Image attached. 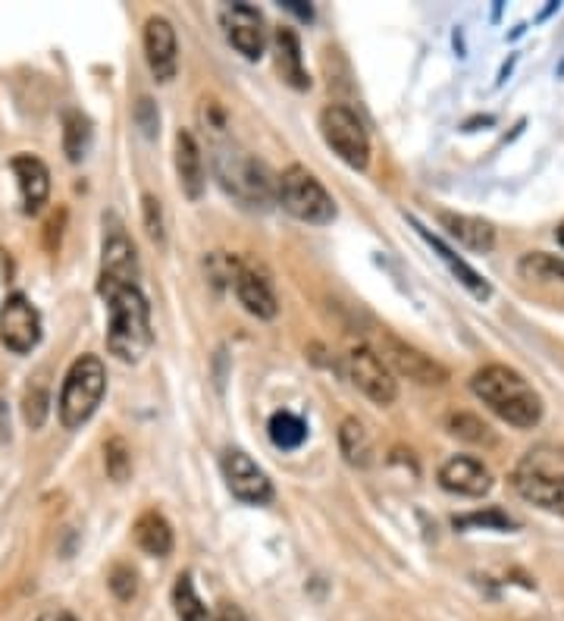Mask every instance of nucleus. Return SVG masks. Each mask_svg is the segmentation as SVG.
<instances>
[{
	"label": "nucleus",
	"mask_w": 564,
	"mask_h": 621,
	"mask_svg": "<svg viewBox=\"0 0 564 621\" xmlns=\"http://www.w3.org/2000/svg\"><path fill=\"white\" fill-rule=\"evenodd\" d=\"M145 229L154 243H163V208L154 195H145Z\"/></svg>",
	"instance_id": "33"
},
{
	"label": "nucleus",
	"mask_w": 564,
	"mask_h": 621,
	"mask_svg": "<svg viewBox=\"0 0 564 621\" xmlns=\"http://www.w3.org/2000/svg\"><path fill=\"white\" fill-rule=\"evenodd\" d=\"M323 141L349 163L351 170H364L371 163V138L364 123L354 116V110L346 104H329L321 113Z\"/></svg>",
	"instance_id": "7"
},
{
	"label": "nucleus",
	"mask_w": 564,
	"mask_h": 621,
	"mask_svg": "<svg viewBox=\"0 0 564 621\" xmlns=\"http://www.w3.org/2000/svg\"><path fill=\"white\" fill-rule=\"evenodd\" d=\"M23 418H26V424L32 431H38L41 424H45V418H48V393L41 389V386H35V389H28L26 399H23Z\"/></svg>",
	"instance_id": "31"
},
{
	"label": "nucleus",
	"mask_w": 564,
	"mask_h": 621,
	"mask_svg": "<svg viewBox=\"0 0 564 621\" xmlns=\"http://www.w3.org/2000/svg\"><path fill=\"white\" fill-rule=\"evenodd\" d=\"M283 7H286V10H292V13L301 16L304 23H308V20H314V10H311V7H304V0H283Z\"/></svg>",
	"instance_id": "36"
},
{
	"label": "nucleus",
	"mask_w": 564,
	"mask_h": 621,
	"mask_svg": "<svg viewBox=\"0 0 564 621\" xmlns=\"http://www.w3.org/2000/svg\"><path fill=\"white\" fill-rule=\"evenodd\" d=\"M135 120H138V126L145 129V136L154 138L161 116H158V110H154V101H151V98H141V101H138V108H135Z\"/></svg>",
	"instance_id": "34"
},
{
	"label": "nucleus",
	"mask_w": 564,
	"mask_h": 621,
	"mask_svg": "<svg viewBox=\"0 0 564 621\" xmlns=\"http://www.w3.org/2000/svg\"><path fill=\"white\" fill-rule=\"evenodd\" d=\"M446 427H449V433H455L458 439H467V443H489V427H486L480 418H474V414H467V411L449 414Z\"/></svg>",
	"instance_id": "29"
},
{
	"label": "nucleus",
	"mask_w": 564,
	"mask_h": 621,
	"mask_svg": "<svg viewBox=\"0 0 564 621\" xmlns=\"http://www.w3.org/2000/svg\"><path fill=\"white\" fill-rule=\"evenodd\" d=\"M108 393V371H104V361L98 355H82L73 361V368L66 371L63 380V389H60V424L66 431H76L82 427Z\"/></svg>",
	"instance_id": "4"
},
{
	"label": "nucleus",
	"mask_w": 564,
	"mask_h": 621,
	"mask_svg": "<svg viewBox=\"0 0 564 621\" xmlns=\"http://www.w3.org/2000/svg\"><path fill=\"white\" fill-rule=\"evenodd\" d=\"M233 286H236V296H239V301H242L248 314H254V318H261V321L276 318L279 305H276L273 286H270V280L264 273H258L254 268H236Z\"/></svg>",
	"instance_id": "17"
},
{
	"label": "nucleus",
	"mask_w": 564,
	"mask_h": 621,
	"mask_svg": "<svg viewBox=\"0 0 564 621\" xmlns=\"http://www.w3.org/2000/svg\"><path fill=\"white\" fill-rule=\"evenodd\" d=\"M379 343H383V355H379V358H383L386 368H392L396 374L414 380V383H421V386H442V383L449 380V371H446L436 358H430L427 351L408 346L396 333H386V330H383Z\"/></svg>",
	"instance_id": "9"
},
{
	"label": "nucleus",
	"mask_w": 564,
	"mask_h": 621,
	"mask_svg": "<svg viewBox=\"0 0 564 621\" xmlns=\"http://www.w3.org/2000/svg\"><path fill=\"white\" fill-rule=\"evenodd\" d=\"M63 220H66V214L60 211V214L51 216V220H48V226H45V229H48V251H57V248H60V229H63Z\"/></svg>",
	"instance_id": "35"
},
{
	"label": "nucleus",
	"mask_w": 564,
	"mask_h": 621,
	"mask_svg": "<svg viewBox=\"0 0 564 621\" xmlns=\"http://www.w3.org/2000/svg\"><path fill=\"white\" fill-rule=\"evenodd\" d=\"M110 591L116 594V599L129 603L138 594V574L129 566H113L110 568Z\"/></svg>",
	"instance_id": "32"
},
{
	"label": "nucleus",
	"mask_w": 564,
	"mask_h": 621,
	"mask_svg": "<svg viewBox=\"0 0 564 621\" xmlns=\"http://www.w3.org/2000/svg\"><path fill=\"white\" fill-rule=\"evenodd\" d=\"M173 606H176V619L179 621H208V606L201 603V596L195 594L191 574H179L176 577Z\"/></svg>",
	"instance_id": "27"
},
{
	"label": "nucleus",
	"mask_w": 564,
	"mask_h": 621,
	"mask_svg": "<svg viewBox=\"0 0 564 621\" xmlns=\"http://www.w3.org/2000/svg\"><path fill=\"white\" fill-rule=\"evenodd\" d=\"M216 170L223 189L233 191L248 208H270L276 201V179L258 158L242 151L216 154Z\"/></svg>",
	"instance_id": "6"
},
{
	"label": "nucleus",
	"mask_w": 564,
	"mask_h": 621,
	"mask_svg": "<svg viewBox=\"0 0 564 621\" xmlns=\"http://www.w3.org/2000/svg\"><path fill=\"white\" fill-rule=\"evenodd\" d=\"M104 468H108L110 481H116V484L129 481V474H133V452H129L123 436H110L108 439V446H104Z\"/></svg>",
	"instance_id": "28"
},
{
	"label": "nucleus",
	"mask_w": 564,
	"mask_h": 621,
	"mask_svg": "<svg viewBox=\"0 0 564 621\" xmlns=\"http://www.w3.org/2000/svg\"><path fill=\"white\" fill-rule=\"evenodd\" d=\"M135 543H138L148 556L166 559V556L173 552V527H170V521H166L158 509L141 512L138 514V521H135Z\"/></svg>",
	"instance_id": "22"
},
{
	"label": "nucleus",
	"mask_w": 564,
	"mask_h": 621,
	"mask_svg": "<svg viewBox=\"0 0 564 621\" xmlns=\"http://www.w3.org/2000/svg\"><path fill=\"white\" fill-rule=\"evenodd\" d=\"M439 223L449 229V236L458 239L464 248L477 251V254H489L496 248V229L492 223H486L480 216H467V214H449L442 211L439 214Z\"/></svg>",
	"instance_id": "20"
},
{
	"label": "nucleus",
	"mask_w": 564,
	"mask_h": 621,
	"mask_svg": "<svg viewBox=\"0 0 564 621\" xmlns=\"http://www.w3.org/2000/svg\"><path fill=\"white\" fill-rule=\"evenodd\" d=\"M270 439H273V446H279V449H298V446L308 439V427H304V421L296 418L292 411H276V414L270 418Z\"/></svg>",
	"instance_id": "26"
},
{
	"label": "nucleus",
	"mask_w": 564,
	"mask_h": 621,
	"mask_svg": "<svg viewBox=\"0 0 564 621\" xmlns=\"http://www.w3.org/2000/svg\"><path fill=\"white\" fill-rule=\"evenodd\" d=\"M223 477H226L229 493L248 506H267L273 499V484L264 474V468H258V461L242 449H229L223 456Z\"/></svg>",
	"instance_id": "11"
},
{
	"label": "nucleus",
	"mask_w": 564,
	"mask_h": 621,
	"mask_svg": "<svg viewBox=\"0 0 564 621\" xmlns=\"http://www.w3.org/2000/svg\"><path fill=\"white\" fill-rule=\"evenodd\" d=\"M98 293L104 296L110 311L108 349L120 361H141L151 343V308L138 286L129 283H98Z\"/></svg>",
	"instance_id": "1"
},
{
	"label": "nucleus",
	"mask_w": 564,
	"mask_h": 621,
	"mask_svg": "<svg viewBox=\"0 0 564 621\" xmlns=\"http://www.w3.org/2000/svg\"><path fill=\"white\" fill-rule=\"evenodd\" d=\"M346 374L376 406H392L399 399V383L371 346H351L346 351Z\"/></svg>",
	"instance_id": "8"
},
{
	"label": "nucleus",
	"mask_w": 564,
	"mask_h": 621,
	"mask_svg": "<svg viewBox=\"0 0 564 621\" xmlns=\"http://www.w3.org/2000/svg\"><path fill=\"white\" fill-rule=\"evenodd\" d=\"M514 489L546 512L564 514V449L537 446L514 464Z\"/></svg>",
	"instance_id": "3"
},
{
	"label": "nucleus",
	"mask_w": 564,
	"mask_h": 621,
	"mask_svg": "<svg viewBox=\"0 0 564 621\" xmlns=\"http://www.w3.org/2000/svg\"><path fill=\"white\" fill-rule=\"evenodd\" d=\"M176 173H179V186L186 191L188 198L195 201V198H201V191H204V154H201V148H198V141L195 136L188 133V129H179L176 133Z\"/></svg>",
	"instance_id": "18"
},
{
	"label": "nucleus",
	"mask_w": 564,
	"mask_h": 621,
	"mask_svg": "<svg viewBox=\"0 0 564 621\" xmlns=\"http://www.w3.org/2000/svg\"><path fill=\"white\" fill-rule=\"evenodd\" d=\"M555 236H559V243L564 245V223H562V226H559V233H555Z\"/></svg>",
	"instance_id": "39"
},
{
	"label": "nucleus",
	"mask_w": 564,
	"mask_h": 621,
	"mask_svg": "<svg viewBox=\"0 0 564 621\" xmlns=\"http://www.w3.org/2000/svg\"><path fill=\"white\" fill-rule=\"evenodd\" d=\"M13 176H16V186L23 195V211L26 214H38L45 204H48V195H51V173L41 158L35 154H16L13 161Z\"/></svg>",
	"instance_id": "16"
},
{
	"label": "nucleus",
	"mask_w": 564,
	"mask_h": 621,
	"mask_svg": "<svg viewBox=\"0 0 564 621\" xmlns=\"http://www.w3.org/2000/svg\"><path fill=\"white\" fill-rule=\"evenodd\" d=\"M41 621H76L70 612H51V616H45Z\"/></svg>",
	"instance_id": "38"
},
{
	"label": "nucleus",
	"mask_w": 564,
	"mask_h": 621,
	"mask_svg": "<svg viewBox=\"0 0 564 621\" xmlns=\"http://www.w3.org/2000/svg\"><path fill=\"white\" fill-rule=\"evenodd\" d=\"M276 201L301 220V223H329L336 216V204L329 198V191L323 189V183L304 166L292 163L279 179H276Z\"/></svg>",
	"instance_id": "5"
},
{
	"label": "nucleus",
	"mask_w": 564,
	"mask_h": 621,
	"mask_svg": "<svg viewBox=\"0 0 564 621\" xmlns=\"http://www.w3.org/2000/svg\"><path fill=\"white\" fill-rule=\"evenodd\" d=\"M471 389L484 406H489V411H496L511 427L530 431L542 418V399L537 396V389L505 364H486L484 371L474 374Z\"/></svg>",
	"instance_id": "2"
},
{
	"label": "nucleus",
	"mask_w": 564,
	"mask_h": 621,
	"mask_svg": "<svg viewBox=\"0 0 564 621\" xmlns=\"http://www.w3.org/2000/svg\"><path fill=\"white\" fill-rule=\"evenodd\" d=\"M439 484L449 493H458V496L480 499L492 489V474L486 471L484 461L471 459V456H452L439 468Z\"/></svg>",
	"instance_id": "15"
},
{
	"label": "nucleus",
	"mask_w": 564,
	"mask_h": 621,
	"mask_svg": "<svg viewBox=\"0 0 564 621\" xmlns=\"http://www.w3.org/2000/svg\"><path fill=\"white\" fill-rule=\"evenodd\" d=\"M216 621H248V619H245L236 606H223V609H220V616H216Z\"/></svg>",
	"instance_id": "37"
},
{
	"label": "nucleus",
	"mask_w": 564,
	"mask_h": 621,
	"mask_svg": "<svg viewBox=\"0 0 564 621\" xmlns=\"http://www.w3.org/2000/svg\"><path fill=\"white\" fill-rule=\"evenodd\" d=\"M276 70L286 85H292L296 91H308L311 88V76L304 70V57H301V41L292 28H276Z\"/></svg>",
	"instance_id": "19"
},
{
	"label": "nucleus",
	"mask_w": 564,
	"mask_h": 621,
	"mask_svg": "<svg viewBox=\"0 0 564 621\" xmlns=\"http://www.w3.org/2000/svg\"><path fill=\"white\" fill-rule=\"evenodd\" d=\"M223 32L229 38V45L245 57V60H261L264 48H267V28H264V16L248 7V3H233L220 13Z\"/></svg>",
	"instance_id": "12"
},
{
	"label": "nucleus",
	"mask_w": 564,
	"mask_h": 621,
	"mask_svg": "<svg viewBox=\"0 0 564 621\" xmlns=\"http://www.w3.org/2000/svg\"><path fill=\"white\" fill-rule=\"evenodd\" d=\"M108 236H104V258H101V276L98 283H129L138 280V254L133 239L126 236L123 223L116 216H108Z\"/></svg>",
	"instance_id": "13"
},
{
	"label": "nucleus",
	"mask_w": 564,
	"mask_h": 621,
	"mask_svg": "<svg viewBox=\"0 0 564 621\" xmlns=\"http://www.w3.org/2000/svg\"><path fill=\"white\" fill-rule=\"evenodd\" d=\"M339 449H342V456H346L351 468H367L374 461V439H371V431L364 427V421H358V418L342 421Z\"/></svg>",
	"instance_id": "23"
},
{
	"label": "nucleus",
	"mask_w": 564,
	"mask_h": 621,
	"mask_svg": "<svg viewBox=\"0 0 564 621\" xmlns=\"http://www.w3.org/2000/svg\"><path fill=\"white\" fill-rule=\"evenodd\" d=\"M517 271L524 280H537V283H564V258L559 254H546V251H530L521 258Z\"/></svg>",
	"instance_id": "25"
},
{
	"label": "nucleus",
	"mask_w": 564,
	"mask_h": 621,
	"mask_svg": "<svg viewBox=\"0 0 564 621\" xmlns=\"http://www.w3.org/2000/svg\"><path fill=\"white\" fill-rule=\"evenodd\" d=\"M0 339H3L7 349L16 351V355H28L41 343V314H38V308L23 293H13V296L3 301Z\"/></svg>",
	"instance_id": "10"
},
{
	"label": "nucleus",
	"mask_w": 564,
	"mask_h": 621,
	"mask_svg": "<svg viewBox=\"0 0 564 621\" xmlns=\"http://www.w3.org/2000/svg\"><path fill=\"white\" fill-rule=\"evenodd\" d=\"M455 527H492V531H511V518L499 509H486V512L461 514L455 518Z\"/></svg>",
	"instance_id": "30"
},
{
	"label": "nucleus",
	"mask_w": 564,
	"mask_h": 621,
	"mask_svg": "<svg viewBox=\"0 0 564 621\" xmlns=\"http://www.w3.org/2000/svg\"><path fill=\"white\" fill-rule=\"evenodd\" d=\"M145 57L158 82H170L179 70V45H176V28L163 16H151L145 23Z\"/></svg>",
	"instance_id": "14"
},
{
	"label": "nucleus",
	"mask_w": 564,
	"mask_h": 621,
	"mask_svg": "<svg viewBox=\"0 0 564 621\" xmlns=\"http://www.w3.org/2000/svg\"><path fill=\"white\" fill-rule=\"evenodd\" d=\"M88 145H91V123L88 116H82L79 110H66L63 113V148H66V158L73 163H79L88 154Z\"/></svg>",
	"instance_id": "24"
},
{
	"label": "nucleus",
	"mask_w": 564,
	"mask_h": 621,
	"mask_svg": "<svg viewBox=\"0 0 564 621\" xmlns=\"http://www.w3.org/2000/svg\"><path fill=\"white\" fill-rule=\"evenodd\" d=\"M411 223H414V226L421 229V236H424V239H427V243L433 245V251H436V254H439V258H442V261L449 264V271L455 273L458 283H461V286H464V289H467L471 296L480 298V301H484V298L492 296V289H489V283H486L484 276H480V273L474 271V268H471L467 261H461V258H458V254H455V251H452V248H449V245L442 243L439 236H433L430 229H424V226H421L417 220H411Z\"/></svg>",
	"instance_id": "21"
}]
</instances>
